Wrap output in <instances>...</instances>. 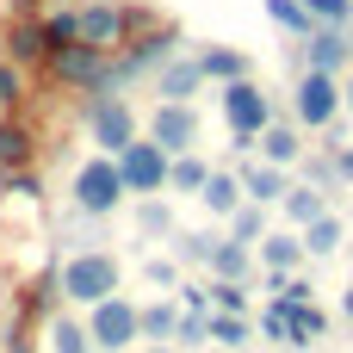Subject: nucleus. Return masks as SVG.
<instances>
[{"label":"nucleus","mask_w":353,"mask_h":353,"mask_svg":"<svg viewBox=\"0 0 353 353\" xmlns=\"http://www.w3.org/2000/svg\"><path fill=\"white\" fill-rule=\"evenodd\" d=\"M199 56V68H205V81L211 87H223V81H242V74H254V62L236 50V43H199L192 50Z\"/></svg>","instance_id":"obj_18"},{"label":"nucleus","mask_w":353,"mask_h":353,"mask_svg":"<svg viewBox=\"0 0 353 353\" xmlns=\"http://www.w3.org/2000/svg\"><path fill=\"white\" fill-rule=\"evenodd\" d=\"M56 273H62V298H68L74 310H93V304H105V298L124 285V267H118L112 248H74Z\"/></svg>","instance_id":"obj_1"},{"label":"nucleus","mask_w":353,"mask_h":353,"mask_svg":"<svg viewBox=\"0 0 353 353\" xmlns=\"http://www.w3.org/2000/svg\"><path fill=\"white\" fill-rule=\"evenodd\" d=\"M254 261H261L267 279H292L310 254H304V236H298V230H267V236L254 242Z\"/></svg>","instance_id":"obj_13"},{"label":"nucleus","mask_w":353,"mask_h":353,"mask_svg":"<svg viewBox=\"0 0 353 353\" xmlns=\"http://www.w3.org/2000/svg\"><path fill=\"white\" fill-rule=\"evenodd\" d=\"M292 174H298V180H310V186H323L329 199H341V192H347V186H341V168H335V155H329V149H304V161H298Z\"/></svg>","instance_id":"obj_25"},{"label":"nucleus","mask_w":353,"mask_h":353,"mask_svg":"<svg viewBox=\"0 0 353 353\" xmlns=\"http://www.w3.org/2000/svg\"><path fill=\"white\" fill-rule=\"evenodd\" d=\"M68 199H74V211H87V217H112L130 192H124V174H118V155H87L81 168H74V180H68Z\"/></svg>","instance_id":"obj_3"},{"label":"nucleus","mask_w":353,"mask_h":353,"mask_svg":"<svg viewBox=\"0 0 353 353\" xmlns=\"http://www.w3.org/2000/svg\"><path fill=\"white\" fill-rule=\"evenodd\" d=\"M341 112H347V105H341V74L304 68L298 87H292V124H298V130H323V124H335Z\"/></svg>","instance_id":"obj_6"},{"label":"nucleus","mask_w":353,"mask_h":353,"mask_svg":"<svg viewBox=\"0 0 353 353\" xmlns=\"http://www.w3.org/2000/svg\"><path fill=\"white\" fill-rule=\"evenodd\" d=\"M168 168H174V155H168L155 137H137V143L118 155V174H124V192H130V199L168 192Z\"/></svg>","instance_id":"obj_7"},{"label":"nucleus","mask_w":353,"mask_h":353,"mask_svg":"<svg viewBox=\"0 0 353 353\" xmlns=\"http://www.w3.org/2000/svg\"><path fill=\"white\" fill-rule=\"evenodd\" d=\"M143 353H180L174 341H143Z\"/></svg>","instance_id":"obj_42"},{"label":"nucleus","mask_w":353,"mask_h":353,"mask_svg":"<svg viewBox=\"0 0 353 353\" xmlns=\"http://www.w3.org/2000/svg\"><path fill=\"white\" fill-rule=\"evenodd\" d=\"M341 105H347V118H353V68L341 74Z\"/></svg>","instance_id":"obj_40"},{"label":"nucleus","mask_w":353,"mask_h":353,"mask_svg":"<svg viewBox=\"0 0 353 353\" xmlns=\"http://www.w3.org/2000/svg\"><path fill=\"white\" fill-rule=\"evenodd\" d=\"M335 168H341V186H347V192H353V143H347V149H341V155H335Z\"/></svg>","instance_id":"obj_39"},{"label":"nucleus","mask_w":353,"mask_h":353,"mask_svg":"<svg viewBox=\"0 0 353 353\" xmlns=\"http://www.w3.org/2000/svg\"><path fill=\"white\" fill-rule=\"evenodd\" d=\"M0 56H6V50H0Z\"/></svg>","instance_id":"obj_44"},{"label":"nucleus","mask_w":353,"mask_h":353,"mask_svg":"<svg viewBox=\"0 0 353 353\" xmlns=\"http://www.w3.org/2000/svg\"><path fill=\"white\" fill-rule=\"evenodd\" d=\"M168 56H180V25H174V19H168V25H155V31H143V37H130V43L112 56V81H118V87H130V81L155 74Z\"/></svg>","instance_id":"obj_5"},{"label":"nucleus","mask_w":353,"mask_h":353,"mask_svg":"<svg viewBox=\"0 0 353 353\" xmlns=\"http://www.w3.org/2000/svg\"><path fill=\"white\" fill-rule=\"evenodd\" d=\"M236 174H242V192H248L254 205H267V211H279V199L292 192V168H273V161H236Z\"/></svg>","instance_id":"obj_14"},{"label":"nucleus","mask_w":353,"mask_h":353,"mask_svg":"<svg viewBox=\"0 0 353 353\" xmlns=\"http://www.w3.org/2000/svg\"><path fill=\"white\" fill-rule=\"evenodd\" d=\"M205 180H211V161H205L199 149L174 155V168H168V192H174V199H199V192H205Z\"/></svg>","instance_id":"obj_21"},{"label":"nucleus","mask_w":353,"mask_h":353,"mask_svg":"<svg viewBox=\"0 0 353 353\" xmlns=\"http://www.w3.org/2000/svg\"><path fill=\"white\" fill-rule=\"evenodd\" d=\"M168 242H174V261H180V267H211V254H217L223 236H217V230H174Z\"/></svg>","instance_id":"obj_27"},{"label":"nucleus","mask_w":353,"mask_h":353,"mask_svg":"<svg viewBox=\"0 0 353 353\" xmlns=\"http://www.w3.org/2000/svg\"><path fill=\"white\" fill-rule=\"evenodd\" d=\"M254 267H261V261H254V242H236V236L223 230V242H217V254H211V279H242V285H248Z\"/></svg>","instance_id":"obj_20"},{"label":"nucleus","mask_w":353,"mask_h":353,"mask_svg":"<svg viewBox=\"0 0 353 353\" xmlns=\"http://www.w3.org/2000/svg\"><path fill=\"white\" fill-rule=\"evenodd\" d=\"M298 236H304V254H310V261H329V254L341 248V236H347V223H341L335 211H323V217H316V223H304Z\"/></svg>","instance_id":"obj_26"},{"label":"nucleus","mask_w":353,"mask_h":353,"mask_svg":"<svg viewBox=\"0 0 353 353\" xmlns=\"http://www.w3.org/2000/svg\"><path fill=\"white\" fill-rule=\"evenodd\" d=\"M87 335H93V353H124L130 341H143V323H137V304L130 298H105L87 310Z\"/></svg>","instance_id":"obj_9"},{"label":"nucleus","mask_w":353,"mask_h":353,"mask_svg":"<svg viewBox=\"0 0 353 353\" xmlns=\"http://www.w3.org/2000/svg\"><path fill=\"white\" fill-rule=\"evenodd\" d=\"M43 31H50V43H56V50H62V43H74V6L43 12Z\"/></svg>","instance_id":"obj_37"},{"label":"nucleus","mask_w":353,"mask_h":353,"mask_svg":"<svg viewBox=\"0 0 353 353\" xmlns=\"http://www.w3.org/2000/svg\"><path fill=\"white\" fill-rule=\"evenodd\" d=\"M273 304H285V298H273ZM285 316H292V347L329 341V310H316V304H285Z\"/></svg>","instance_id":"obj_24"},{"label":"nucleus","mask_w":353,"mask_h":353,"mask_svg":"<svg viewBox=\"0 0 353 353\" xmlns=\"http://www.w3.org/2000/svg\"><path fill=\"white\" fill-rule=\"evenodd\" d=\"M143 137H155L168 155H186V149H199V112L192 105H180V99H155V112H149V130Z\"/></svg>","instance_id":"obj_10"},{"label":"nucleus","mask_w":353,"mask_h":353,"mask_svg":"<svg viewBox=\"0 0 353 353\" xmlns=\"http://www.w3.org/2000/svg\"><path fill=\"white\" fill-rule=\"evenodd\" d=\"M6 12H43V0H6Z\"/></svg>","instance_id":"obj_41"},{"label":"nucleus","mask_w":353,"mask_h":353,"mask_svg":"<svg viewBox=\"0 0 353 353\" xmlns=\"http://www.w3.org/2000/svg\"><path fill=\"white\" fill-rule=\"evenodd\" d=\"M137 323H143V341H174V329H180V298L168 292V298L137 304Z\"/></svg>","instance_id":"obj_22"},{"label":"nucleus","mask_w":353,"mask_h":353,"mask_svg":"<svg viewBox=\"0 0 353 353\" xmlns=\"http://www.w3.org/2000/svg\"><path fill=\"white\" fill-rule=\"evenodd\" d=\"M25 105H31V74L0 56V112H25Z\"/></svg>","instance_id":"obj_31"},{"label":"nucleus","mask_w":353,"mask_h":353,"mask_svg":"<svg viewBox=\"0 0 353 353\" xmlns=\"http://www.w3.org/2000/svg\"><path fill=\"white\" fill-rule=\"evenodd\" d=\"M199 205L217 217V223H230L242 205H248V192H242V174L236 168H211V180H205V192H199Z\"/></svg>","instance_id":"obj_16"},{"label":"nucleus","mask_w":353,"mask_h":353,"mask_svg":"<svg viewBox=\"0 0 353 353\" xmlns=\"http://www.w3.org/2000/svg\"><path fill=\"white\" fill-rule=\"evenodd\" d=\"M37 161V130L25 112H0V174L12 168H31Z\"/></svg>","instance_id":"obj_15"},{"label":"nucleus","mask_w":353,"mask_h":353,"mask_svg":"<svg viewBox=\"0 0 353 353\" xmlns=\"http://www.w3.org/2000/svg\"><path fill=\"white\" fill-rule=\"evenodd\" d=\"M347 316H353V292H347Z\"/></svg>","instance_id":"obj_43"},{"label":"nucleus","mask_w":353,"mask_h":353,"mask_svg":"<svg viewBox=\"0 0 353 353\" xmlns=\"http://www.w3.org/2000/svg\"><path fill=\"white\" fill-rule=\"evenodd\" d=\"M304 68H316V74H347L353 68V31L347 25H316V31L304 37Z\"/></svg>","instance_id":"obj_11"},{"label":"nucleus","mask_w":353,"mask_h":353,"mask_svg":"<svg viewBox=\"0 0 353 353\" xmlns=\"http://www.w3.org/2000/svg\"><path fill=\"white\" fill-rule=\"evenodd\" d=\"M81 124H87V143H93L99 155H124V149L143 137L137 105H130L124 93H93V99H81Z\"/></svg>","instance_id":"obj_2"},{"label":"nucleus","mask_w":353,"mask_h":353,"mask_svg":"<svg viewBox=\"0 0 353 353\" xmlns=\"http://www.w3.org/2000/svg\"><path fill=\"white\" fill-rule=\"evenodd\" d=\"M217 105H223V124H230V137H261L267 124H273V93L254 81V74H242V81H223L217 87Z\"/></svg>","instance_id":"obj_4"},{"label":"nucleus","mask_w":353,"mask_h":353,"mask_svg":"<svg viewBox=\"0 0 353 353\" xmlns=\"http://www.w3.org/2000/svg\"><path fill=\"white\" fill-rule=\"evenodd\" d=\"M0 353H37V341H31V316H25V310L6 316V329H0Z\"/></svg>","instance_id":"obj_34"},{"label":"nucleus","mask_w":353,"mask_h":353,"mask_svg":"<svg viewBox=\"0 0 353 353\" xmlns=\"http://www.w3.org/2000/svg\"><path fill=\"white\" fill-rule=\"evenodd\" d=\"M143 279L168 292V285H180V261H174V254H155V261H143Z\"/></svg>","instance_id":"obj_38"},{"label":"nucleus","mask_w":353,"mask_h":353,"mask_svg":"<svg viewBox=\"0 0 353 353\" xmlns=\"http://www.w3.org/2000/svg\"><path fill=\"white\" fill-rule=\"evenodd\" d=\"M254 341V323L236 316V310H211V347H248Z\"/></svg>","instance_id":"obj_30"},{"label":"nucleus","mask_w":353,"mask_h":353,"mask_svg":"<svg viewBox=\"0 0 353 353\" xmlns=\"http://www.w3.org/2000/svg\"><path fill=\"white\" fill-rule=\"evenodd\" d=\"M316 25H347L353 31V0H304Z\"/></svg>","instance_id":"obj_36"},{"label":"nucleus","mask_w":353,"mask_h":353,"mask_svg":"<svg viewBox=\"0 0 353 353\" xmlns=\"http://www.w3.org/2000/svg\"><path fill=\"white\" fill-rule=\"evenodd\" d=\"M211 310H236V316H248V285H242V279H211Z\"/></svg>","instance_id":"obj_35"},{"label":"nucleus","mask_w":353,"mask_h":353,"mask_svg":"<svg viewBox=\"0 0 353 353\" xmlns=\"http://www.w3.org/2000/svg\"><path fill=\"white\" fill-rule=\"evenodd\" d=\"M205 87H211V81H205V68H199L192 50H186V56H168V62L155 68V99H180V105H192Z\"/></svg>","instance_id":"obj_12"},{"label":"nucleus","mask_w":353,"mask_h":353,"mask_svg":"<svg viewBox=\"0 0 353 353\" xmlns=\"http://www.w3.org/2000/svg\"><path fill=\"white\" fill-rule=\"evenodd\" d=\"M0 192H6V199L37 205V199H43V180H37V168H12V174H0Z\"/></svg>","instance_id":"obj_33"},{"label":"nucleus","mask_w":353,"mask_h":353,"mask_svg":"<svg viewBox=\"0 0 353 353\" xmlns=\"http://www.w3.org/2000/svg\"><path fill=\"white\" fill-rule=\"evenodd\" d=\"M137 236L143 242H168L174 236V205L155 192V199H137Z\"/></svg>","instance_id":"obj_28"},{"label":"nucleus","mask_w":353,"mask_h":353,"mask_svg":"<svg viewBox=\"0 0 353 353\" xmlns=\"http://www.w3.org/2000/svg\"><path fill=\"white\" fill-rule=\"evenodd\" d=\"M0 50H6V62H19L25 74H43V62H50V31H43V12H6V25H0Z\"/></svg>","instance_id":"obj_8"},{"label":"nucleus","mask_w":353,"mask_h":353,"mask_svg":"<svg viewBox=\"0 0 353 353\" xmlns=\"http://www.w3.org/2000/svg\"><path fill=\"white\" fill-rule=\"evenodd\" d=\"M323 211H335V199H329L323 186H310V180H298V174H292V192L279 199V217H285L292 230H304V223H316Z\"/></svg>","instance_id":"obj_17"},{"label":"nucleus","mask_w":353,"mask_h":353,"mask_svg":"<svg viewBox=\"0 0 353 353\" xmlns=\"http://www.w3.org/2000/svg\"><path fill=\"white\" fill-rule=\"evenodd\" d=\"M267 19H273L285 37H298V43L316 31V19H310V6H304V0H267Z\"/></svg>","instance_id":"obj_29"},{"label":"nucleus","mask_w":353,"mask_h":353,"mask_svg":"<svg viewBox=\"0 0 353 353\" xmlns=\"http://www.w3.org/2000/svg\"><path fill=\"white\" fill-rule=\"evenodd\" d=\"M223 230H230L236 242H261V236L273 230V217H267V205H254V199H248V205H242V211H236V217H230Z\"/></svg>","instance_id":"obj_32"},{"label":"nucleus","mask_w":353,"mask_h":353,"mask_svg":"<svg viewBox=\"0 0 353 353\" xmlns=\"http://www.w3.org/2000/svg\"><path fill=\"white\" fill-rule=\"evenodd\" d=\"M43 335H50V341H43L50 353H93V335H87V316H62V310H56V316L43 323Z\"/></svg>","instance_id":"obj_23"},{"label":"nucleus","mask_w":353,"mask_h":353,"mask_svg":"<svg viewBox=\"0 0 353 353\" xmlns=\"http://www.w3.org/2000/svg\"><path fill=\"white\" fill-rule=\"evenodd\" d=\"M254 149H261V161H273V168H298V161H304V130L273 118V124L254 137Z\"/></svg>","instance_id":"obj_19"}]
</instances>
